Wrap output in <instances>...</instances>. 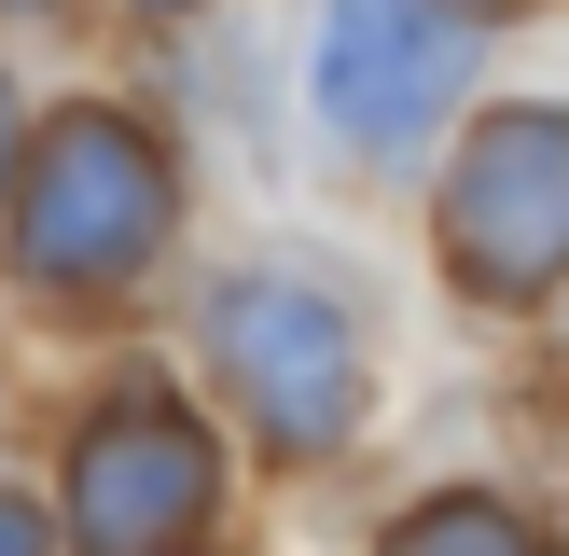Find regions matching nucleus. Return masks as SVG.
<instances>
[{
	"label": "nucleus",
	"mask_w": 569,
	"mask_h": 556,
	"mask_svg": "<svg viewBox=\"0 0 569 556\" xmlns=\"http://www.w3.org/2000/svg\"><path fill=\"white\" fill-rule=\"evenodd\" d=\"M445 265L487 306H542L569 278V111L515 98L459 139V167H445Z\"/></svg>",
	"instance_id": "obj_4"
},
{
	"label": "nucleus",
	"mask_w": 569,
	"mask_h": 556,
	"mask_svg": "<svg viewBox=\"0 0 569 556\" xmlns=\"http://www.w3.org/2000/svg\"><path fill=\"white\" fill-rule=\"evenodd\" d=\"M209 361H222L237 417L278 445V459H333V445L361 431V404H376L348 306H333L320 278H292V265H237L209 292Z\"/></svg>",
	"instance_id": "obj_2"
},
{
	"label": "nucleus",
	"mask_w": 569,
	"mask_h": 556,
	"mask_svg": "<svg viewBox=\"0 0 569 556\" xmlns=\"http://www.w3.org/2000/svg\"><path fill=\"white\" fill-rule=\"evenodd\" d=\"M28 14H42V0H28Z\"/></svg>",
	"instance_id": "obj_11"
},
{
	"label": "nucleus",
	"mask_w": 569,
	"mask_h": 556,
	"mask_svg": "<svg viewBox=\"0 0 569 556\" xmlns=\"http://www.w3.org/2000/svg\"><path fill=\"white\" fill-rule=\"evenodd\" d=\"M139 14H194V0H139Z\"/></svg>",
	"instance_id": "obj_9"
},
{
	"label": "nucleus",
	"mask_w": 569,
	"mask_h": 556,
	"mask_svg": "<svg viewBox=\"0 0 569 556\" xmlns=\"http://www.w3.org/2000/svg\"><path fill=\"white\" fill-rule=\"evenodd\" d=\"M389 556H556V543H542V515H515V500L445 487V500H417V515L389 528Z\"/></svg>",
	"instance_id": "obj_6"
},
{
	"label": "nucleus",
	"mask_w": 569,
	"mask_h": 556,
	"mask_svg": "<svg viewBox=\"0 0 569 556\" xmlns=\"http://www.w3.org/2000/svg\"><path fill=\"white\" fill-rule=\"evenodd\" d=\"M472 83L459 0H320V111L348 153H417Z\"/></svg>",
	"instance_id": "obj_5"
},
{
	"label": "nucleus",
	"mask_w": 569,
	"mask_h": 556,
	"mask_svg": "<svg viewBox=\"0 0 569 556\" xmlns=\"http://www.w3.org/2000/svg\"><path fill=\"white\" fill-rule=\"evenodd\" d=\"M167 153L153 126H126V111H56L42 139H28L14 167V278L28 292H126L139 265L167 250Z\"/></svg>",
	"instance_id": "obj_1"
},
{
	"label": "nucleus",
	"mask_w": 569,
	"mask_h": 556,
	"mask_svg": "<svg viewBox=\"0 0 569 556\" xmlns=\"http://www.w3.org/2000/svg\"><path fill=\"white\" fill-rule=\"evenodd\" d=\"M222 515V445L167 376H126L70 431V556H194Z\"/></svg>",
	"instance_id": "obj_3"
},
{
	"label": "nucleus",
	"mask_w": 569,
	"mask_h": 556,
	"mask_svg": "<svg viewBox=\"0 0 569 556\" xmlns=\"http://www.w3.org/2000/svg\"><path fill=\"white\" fill-rule=\"evenodd\" d=\"M459 14H500V0H459Z\"/></svg>",
	"instance_id": "obj_10"
},
{
	"label": "nucleus",
	"mask_w": 569,
	"mask_h": 556,
	"mask_svg": "<svg viewBox=\"0 0 569 556\" xmlns=\"http://www.w3.org/2000/svg\"><path fill=\"white\" fill-rule=\"evenodd\" d=\"M14 167H28V153H14V83H0V195H14Z\"/></svg>",
	"instance_id": "obj_8"
},
{
	"label": "nucleus",
	"mask_w": 569,
	"mask_h": 556,
	"mask_svg": "<svg viewBox=\"0 0 569 556\" xmlns=\"http://www.w3.org/2000/svg\"><path fill=\"white\" fill-rule=\"evenodd\" d=\"M0 556H42V515L28 500H0Z\"/></svg>",
	"instance_id": "obj_7"
}]
</instances>
